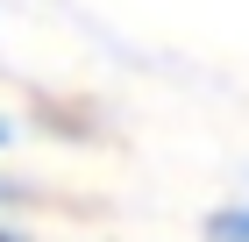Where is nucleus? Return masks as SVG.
<instances>
[{
	"instance_id": "f03ea898",
	"label": "nucleus",
	"mask_w": 249,
	"mask_h": 242,
	"mask_svg": "<svg viewBox=\"0 0 249 242\" xmlns=\"http://www.w3.org/2000/svg\"><path fill=\"white\" fill-rule=\"evenodd\" d=\"M7 143H15V121H0V149H7ZM7 200H21L15 178H0V206H7Z\"/></svg>"
},
{
	"instance_id": "f257e3e1",
	"label": "nucleus",
	"mask_w": 249,
	"mask_h": 242,
	"mask_svg": "<svg viewBox=\"0 0 249 242\" xmlns=\"http://www.w3.org/2000/svg\"><path fill=\"white\" fill-rule=\"evenodd\" d=\"M199 235H207V242H249V192H242V200H228V206H213Z\"/></svg>"
}]
</instances>
